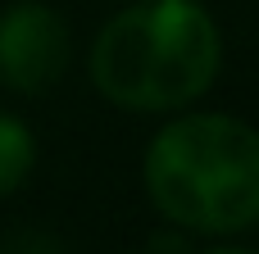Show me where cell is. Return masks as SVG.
<instances>
[{
  "label": "cell",
  "mask_w": 259,
  "mask_h": 254,
  "mask_svg": "<svg viewBox=\"0 0 259 254\" xmlns=\"http://www.w3.org/2000/svg\"><path fill=\"white\" fill-rule=\"evenodd\" d=\"M146 191L182 232H246L259 223V132L228 114H182L146 150Z\"/></svg>",
  "instance_id": "2"
},
{
  "label": "cell",
  "mask_w": 259,
  "mask_h": 254,
  "mask_svg": "<svg viewBox=\"0 0 259 254\" xmlns=\"http://www.w3.org/2000/svg\"><path fill=\"white\" fill-rule=\"evenodd\" d=\"M219 59L223 41L205 5L146 0L109 18L96 36L91 82L118 109H182L214 86Z\"/></svg>",
  "instance_id": "1"
},
{
  "label": "cell",
  "mask_w": 259,
  "mask_h": 254,
  "mask_svg": "<svg viewBox=\"0 0 259 254\" xmlns=\"http://www.w3.org/2000/svg\"><path fill=\"white\" fill-rule=\"evenodd\" d=\"M205 254H255V250H232V245H219V250H205Z\"/></svg>",
  "instance_id": "6"
},
{
  "label": "cell",
  "mask_w": 259,
  "mask_h": 254,
  "mask_svg": "<svg viewBox=\"0 0 259 254\" xmlns=\"http://www.w3.org/2000/svg\"><path fill=\"white\" fill-rule=\"evenodd\" d=\"M0 254H68L64 241L55 232H41V227H14L5 241H0Z\"/></svg>",
  "instance_id": "5"
},
{
  "label": "cell",
  "mask_w": 259,
  "mask_h": 254,
  "mask_svg": "<svg viewBox=\"0 0 259 254\" xmlns=\"http://www.w3.org/2000/svg\"><path fill=\"white\" fill-rule=\"evenodd\" d=\"M73 59L68 23L41 0H14L0 14V86L18 95H46L64 82Z\"/></svg>",
  "instance_id": "3"
},
{
  "label": "cell",
  "mask_w": 259,
  "mask_h": 254,
  "mask_svg": "<svg viewBox=\"0 0 259 254\" xmlns=\"http://www.w3.org/2000/svg\"><path fill=\"white\" fill-rule=\"evenodd\" d=\"M32 164H36V141H32V132H27L18 118L0 114V195H14V191L27 182Z\"/></svg>",
  "instance_id": "4"
}]
</instances>
